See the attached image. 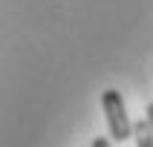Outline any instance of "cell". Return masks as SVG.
<instances>
[{
  "mask_svg": "<svg viewBox=\"0 0 153 147\" xmlns=\"http://www.w3.org/2000/svg\"><path fill=\"white\" fill-rule=\"evenodd\" d=\"M93 147H110V141H107V138H101V136H98V138H95V141H93Z\"/></svg>",
  "mask_w": 153,
  "mask_h": 147,
  "instance_id": "277c9868",
  "label": "cell"
},
{
  "mask_svg": "<svg viewBox=\"0 0 153 147\" xmlns=\"http://www.w3.org/2000/svg\"><path fill=\"white\" fill-rule=\"evenodd\" d=\"M133 138H136V147H153V130L147 124V118L133 124Z\"/></svg>",
  "mask_w": 153,
  "mask_h": 147,
  "instance_id": "7a4b0ae2",
  "label": "cell"
},
{
  "mask_svg": "<svg viewBox=\"0 0 153 147\" xmlns=\"http://www.w3.org/2000/svg\"><path fill=\"white\" fill-rule=\"evenodd\" d=\"M101 107H104V115H107V124H110V136L116 141L133 138V124L127 118L124 98L119 95V89H104L101 92Z\"/></svg>",
  "mask_w": 153,
  "mask_h": 147,
  "instance_id": "6da1fadb",
  "label": "cell"
},
{
  "mask_svg": "<svg viewBox=\"0 0 153 147\" xmlns=\"http://www.w3.org/2000/svg\"><path fill=\"white\" fill-rule=\"evenodd\" d=\"M145 118H147V124H150V130H153V104H147V112H145Z\"/></svg>",
  "mask_w": 153,
  "mask_h": 147,
  "instance_id": "3957f363",
  "label": "cell"
}]
</instances>
